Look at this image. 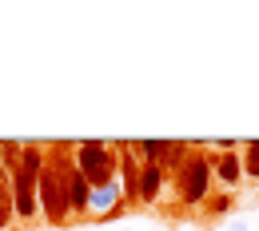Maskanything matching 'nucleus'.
<instances>
[{
  "label": "nucleus",
  "instance_id": "1a4fd4ad",
  "mask_svg": "<svg viewBox=\"0 0 259 231\" xmlns=\"http://www.w3.org/2000/svg\"><path fill=\"white\" fill-rule=\"evenodd\" d=\"M20 156H24V140H0V167L8 175L20 167Z\"/></svg>",
  "mask_w": 259,
  "mask_h": 231
},
{
  "label": "nucleus",
  "instance_id": "6e6552de",
  "mask_svg": "<svg viewBox=\"0 0 259 231\" xmlns=\"http://www.w3.org/2000/svg\"><path fill=\"white\" fill-rule=\"evenodd\" d=\"M16 219V211H12V179H8V171L0 167V231L8 227Z\"/></svg>",
  "mask_w": 259,
  "mask_h": 231
},
{
  "label": "nucleus",
  "instance_id": "9b49d317",
  "mask_svg": "<svg viewBox=\"0 0 259 231\" xmlns=\"http://www.w3.org/2000/svg\"><path fill=\"white\" fill-rule=\"evenodd\" d=\"M20 167H24V171H32V175H40V171H44V148H40V144H24Z\"/></svg>",
  "mask_w": 259,
  "mask_h": 231
},
{
  "label": "nucleus",
  "instance_id": "f03ea898",
  "mask_svg": "<svg viewBox=\"0 0 259 231\" xmlns=\"http://www.w3.org/2000/svg\"><path fill=\"white\" fill-rule=\"evenodd\" d=\"M176 188H180V199L188 207H199L203 199L211 196V156L192 148L188 160L176 167Z\"/></svg>",
  "mask_w": 259,
  "mask_h": 231
},
{
  "label": "nucleus",
  "instance_id": "f257e3e1",
  "mask_svg": "<svg viewBox=\"0 0 259 231\" xmlns=\"http://www.w3.org/2000/svg\"><path fill=\"white\" fill-rule=\"evenodd\" d=\"M72 164H76V171H80L92 188H104V183H116L120 156H116V144H104V140H80L76 152H72Z\"/></svg>",
  "mask_w": 259,
  "mask_h": 231
},
{
  "label": "nucleus",
  "instance_id": "0eeeda50",
  "mask_svg": "<svg viewBox=\"0 0 259 231\" xmlns=\"http://www.w3.org/2000/svg\"><path fill=\"white\" fill-rule=\"evenodd\" d=\"M163 192V167L144 164L140 167V203H156Z\"/></svg>",
  "mask_w": 259,
  "mask_h": 231
},
{
  "label": "nucleus",
  "instance_id": "f8f14e48",
  "mask_svg": "<svg viewBox=\"0 0 259 231\" xmlns=\"http://www.w3.org/2000/svg\"><path fill=\"white\" fill-rule=\"evenodd\" d=\"M199 207H203V211H207V215H224L227 207H231V192H215V188H211V196L203 199V203H199Z\"/></svg>",
  "mask_w": 259,
  "mask_h": 231
},
{
  "label": "nucleus",
  "instance_id": "423d86ee",
  "mask_svg": "<svg viewBox=\"0 0 259 231\" xmlns=\"http://www.w3.org/2000/svg\"><path fill=\"white\" fill-rule=\"evenodd\" d=\"M220 175V183L224 188H235L239 179H243V164H239V148L235 152H220V156H211V179Z\"/></svg>",
  "mask_w": 259,
  "mask_h": 231
},
{
  "label": "nucleus",
  "instance_id": "9d476101",
  "mask_svg": "<svg viewBox=\"0 0 259 231\" xmlns=\"http://www.w3.org/2000/svg\"><path fill=\"white\" fill-rule=\"evenodd\" d=\"M239 164L247 179H259V140H243L239 144Z\"/></svg>",
  "mask_w": 259,
  "mask_h": 231
},
{
  "label": "nucleus",
  "instance_id": "20e7f679",
  "mask_svg": "<svg viewBox=\"0 0 259 231\" xmlns=\"http://www.w3.org/2000/svg\"><path fill=\"white\" fill-rule=\"evenodd\" d=\"M124 192H120V183H104V188H92V199H88V211L100 215L96 223H116L120 215H124Z\"/></svg>",
  "mask_w": 259,
  "mask_h": 231
},
{
  "label": "nucleus",
  "instance_id": "39448f33",
  "mask_svg": "<svg viewBox=\"0 0 259 231\" xmlns=\"http://www.w3.org/2000/svg\"><path fill=\"white\" fill-rule=\"evenodd\" d=\"M64 183H68V207L72 215H88V199H92V183L76 171V164H64Z\"/></svg>",
  "mask_w": 259,
  "mask_h": 231
},
{
  "label": "nucleus",
  "instance_id": "4468645a",
  "mask_svg": "<svg viewBox=\"0 0 259 231\" xmlns=\"http://www.w3.org/2000/svg\"><path fill=\"white\" fill-rule=\"evenodd\" d=\"M124 231H128V227H124Z\"/></svg>",
  "mask_w": 259,
  "mask_h": 231
},
{
  "label": "nucleus",
  "instance_id": "7ed1b4c3",
  "mask_svg": "<svg viewBox=\"0 0 259 231\" xmlns=\"http://www.w3.org/2000/svg\"><path fill=\"white\" fill-rule=\"evenodd\" d=\"M8 179H12V211H16V219H36V215H40L36 175H32V171H24V167H16Z\"/></svg>",
  "mask_w": 259,
  "mask_h": 231
},
{
  "label": "nucleus",
  "instance_id": "ddd939ff",
  "mask_svg": "<svg viewBox=\"0 0 259 231\" xmlns=\"http://www.w3.org/2000/svg\"><path fill=\"white\" fill-rule=\"evenodd\" d=\"M227 231H247V223H243V219H231V223H227Z\"/></svg>",
  "mask_w": 259,
  "mask_h": 231
}]
</instances>
